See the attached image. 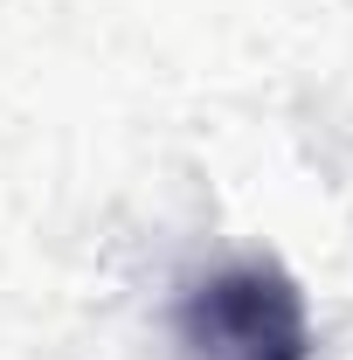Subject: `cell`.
<instances>
[{"label":"cell","instance_id":"1","mask_svg":"<svg viewBox=\"0 0 353 360\" xmlns=\"http://www.w3.org/2000/svg\"><path fill=\"white\" fill-rule=\"evenodd\" d=\"M187 360H312L305 291L277 264H229L180 298Z\"/></svg>","mask_w":353,"mask_h":360}]
</instances>
